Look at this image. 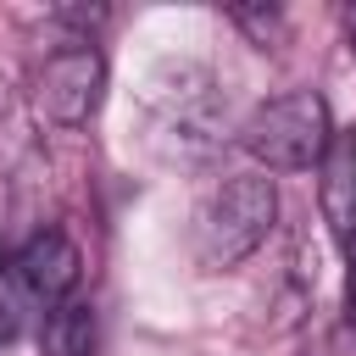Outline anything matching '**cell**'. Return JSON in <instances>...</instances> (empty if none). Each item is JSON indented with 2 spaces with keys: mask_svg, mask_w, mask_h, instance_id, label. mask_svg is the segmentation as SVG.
I'll use <instances>...</instances> for the list:
<instances>
[{
  "mask_svg": "<svg viewBox=\"0 0 356 356\" xmlns=\"http://www.w3.org/2000/svg\"><path fill=\"white\" fill-rule=\"evenodd\" d=\"M72 284H78V250L67 234L44 228L22 250H11L0 261V345L44 334L50 317L72 300Z\"/></svg>",
  "mask_w": 356,
  "mask_h": 356,
  "instance_id": "cell-1",
  "label": "cell"
},
{
  "mask_svg": "<svg viewBox=\"0 0 356 356\" xmlns=\"http://www.w3.org/2000/svg\"><path fill=\"white\" fill-rule=\"evenodd\" d=\"M278 217V189L273 178L261 172H228L222 184L206 189V200L195 206V222H189V250L206 273H222V267H239L273 228Z\"/></svg>",
  "mask_w": 356,
  "mask_h": 356,
  "instance_id": "cell-2",
  "label": "cell"
},
{
  "mask_svg": "<svg viewBox=\"0 0 356 356\" xmlns=\"http://www.w3.org/2000/svg\"><path fill=\"white\" fill-rule=\"evenodd\" d=\"M334 139V122H328V100L317 89H289V95H273L261 100L245 122H239V145L273 167V172H306L323 161Z\"/></svg>",
  "mask_w": 356,
  "mask_h": 356,
  "instance_id": "cell-3",
  "label": "cell"
},
{
  "mask_svg": "<svg viewBox=\"0 0 356 356\" xmlns=\"http://www.w3.org/2000/svg\"><path fill=\"white\" fill-rule=\"evenodd\" d=\"M106 100V56L89 39L61 44L56 56H44L39 78H33V106L44 122L56 128H83Z\"/></svg>",
  "mask_w": 356,
  "mask_h": 356,
  "instance_id": "cell-4",
  "label": "cell"
},
{
  "mask_svg": "<svg viewBox=\"0 0 356 356\" xmlns=\"http://www.w3.org/2000/svg\"><path fill=\"white\" fill-rule=\"evenodd\" d=\"M150 106H156L161 134L178 150L200 156L217 145V95H211V78L200 67H172V83H156Z\"/></svg>",
  "mask_w": 356,
  "mask_h": 356,
  "instance_id": "cell-5",
  "label": "cell"
},
{
  "mask_svg": "<svg viewBox=\"0 0 356 356\" xmlns=\"http://www.w3.org/2000/svg\"><path fill=\"white\" fill-rule=\"evenodd\" d=\"M317 206L345 256H356V134H334L317 161Z\"/></svg>",
  "mask_w": 356,
  "mask_h": 356,
  "instance_id": "cell-6",
  "label": "cell"
},
{
  "mask_svg": "<svg viewBox=\"0 0 356 356\" xmlns=\"http://www.w3.org/2000/svg\"><path fill=\"white\" fill-rule=\"evenodd\" d=\"M345 317H350V328H356V256H350V284H345Z\"/></svg>",
  "mask_w": 356,
  "mask_h": 356,
  "instance_id": "cell-7",
  "label": "cell"
},
{
  "mask_svg": "<svg viewBox=\"0 0 356 356\" xmlns=\"http://www.w3.org/2000/svg\"><path fill=\"white\" fill-rule=\"evenodd\" d=\"M350 33H356V17H350Z\"/></svg>",
  "mask_w": 356,
  "mask_h": 356,
  "instance_id": "cell-8",
  "label": "cell"
},
{
  "mask_svg": "<svg viewBox=\"0 0 356 356\" xmlns=\"http://www.w3.org/2000/svg\"><path fill=\"white\" fill-rule=\"evenodd\" d=\"M0 261H6V250H0Z\"/></svg>",
  "mask_w": 356,
  "mask_h": 356,
  "instance_id": "cell-9",
  "label": "cell"
}]
</instances>
